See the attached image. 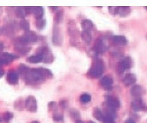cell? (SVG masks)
I'll use <instances>...</instances> for the list:
<instances>
[{
  "instance_id": "6da1fadb",
  "label": "cell",
  "mask_w": 147,
  "mask_h": 123,
  "mask_svg": "<svg viewBox=\"0 0 147 123\" xmlns=\"http://www.w3.org/2000/svg\"><path fill=\"white\" fill-rule=\"evenodd\" d=\"M25 81L29 85H36L45 81L46 77L43 74L40 68H30V70L23 77Z\"/></svg>"
},
{
  "instance_id": "7a4b0ae2",
  "label": "cell",
  "mask_w": 147,
  "mask_h": 123,
  "mask_svg": "<svg viewBox=\"0 0 147 123\" xmlns=\"http://www.w3.org/2000/svg\"><path fill=\"white\" fill-rule=\"evenodd\" d=\"M105 69V66L103 61L101 60H96L93 63L88 73H89V76L93 78L100 77L103 73Z\"/></svg>"
},
{
  "instance_id": "3957f363",
  "label": "cell",
  "mask_w": 147,
  "mask_h": 123,
  "mask_svg": "<svg viewBox=\"0 0 147 123\" xmlns=\"http://www.w3.org/2000/svg\"><path fill=\"white\" fill-rule=\"evenodd\" d=\"M19 28V23L18 25V24L16 23V22H13L4 25L1 28V31L4 36L10 37L15 35L18 32Z\"/></svg>"
},
{
  "instance_id": "277c9868",
  "label": "cell",
  "mask_w": 147,
  "mask_h": 123,
  "mask_svg": "<svg viewBox=\"0 0 147 123\" xmlns=\"http://www.w3.org/2000/svg\"><path fill=\"white\" fill-rule=\"evenodd\" d=\"M133 61L130 56H126L123 60L120 61L117 65V70L119 74L123 73L129 69L133 66Z\"/></svg>"
},
{
  "instance_id": "5b68a950",
  "label": "cell",
  "mask_w": 147,
  "mask_h": 123,
  "mask_svg": "<svg viewBox=\"0 0 147 123\" xmlns=\"http://www.w3.org/2000/svg\"><path fill=\"white\" fill-rule=\"evenodd\" d=\"M37 102L34 96H29L24 101V109L28 111L36 112L37 110Z\"/></svg>"
},
{
  "instance_id": "8992f818",
  "label": "cell",
  "mask_w": 147,
  "mask_h": 123,
  "mask_svg": "<svg viewBox=\"0 0 147 123\" xmlns=\"http://www.w3.org/2000/svg\"><path fill=\"white\" fill-rule=\"evenodd\" d=\"M18 58V56L16 55L7 52L0 53V66L8 65Z\"/></svg>"
},
{
  "instance_id": "52a82bcc",
  "label": "cell",
  "mask_w": 147,
  "mask_h": 123,
  "mask_svg": "<svg viewBox=\"0 0 147 123\" xmlns=\"http://www.w3.org/2000/svg\"><path fill=\"white\" fill-rule=\"evenodd\" d=\"M106 101L107 103V106L115 111L120 109L121 107V103L120 101L115 96L107 95L106 97Z\"/></svg>"
},
{
  "instance_id": "ba28073f",
  "label": "cell",
  "mask_w": 147,
  "mask_h": 123,
  "mask_svg": "<svg viewBox=\"0 0 147 123\" xmlns=\"http://www.w3.org/2000/svg\"><path fill=\"white\" fill-rule=\"evenodd\" d=\"M131 105L133 110L136 111H147V106L145 104V103L141 98H136L132 102Z\"/></svg>"
},
{
  "instance_id": "9c48e42d",
  "label": "cell",
  "mask_w": 147,
  "mask_h": 123,
  "mask_svg": "<svg viewBox=\"0 0 147 123\" xmlns=\"http://www.w3.org/2000/svg\"><path fill=\"white\" fill-rule=\"evenodd\" d=\"M94 50L97 54H102L106 51L107 47L102 39L98 38L95 41Z\"/></svg>"
},
{
  "instance_id": "30bf717a",
  "label": "cell",
  "mask_w": 147,
  "mask_h": 123,
  "mask_svg": "<svg viewBox=\"0 0 147 123\" xmlns=\"http://www.w3.org/2000/svg\"><path fill=\"white\" fill-rule=\"evenodd\" d=\"M136 81L137 77L134 73L132 72L127 73L123 78V80H122L123 85L126 87H128L134 85L136 82Z\"/></svg>"
},
{
  "instance_id": "8fae6325",
  "label": "cell",
  "mask_w": 147,
  "mask_h": 123,
  "mask_svg": "<svg viewBox=\"0 0 147 123\" xmlns=\"http://www.w3.org/2000/svg\"><path fill=\"white\" fill-rule=\"evenodd\" d=\"M112 84H113V80L109 76H105L100 80L101 86L106 90H111Z\"/></svg>"
},
{
  "instance_id": "7c38bea8",
  "label": "cell",
  "mask_w": 147,
  "mask_h": 123,
  "mask_svg": "<svg viewBox=\"0 0 147 123\" xmlns=\"http://www.w3.org/2000/svg\"><path fill=\"white\" fill-rule=\"evenodd\" d=\"M18 75L15 71L9 72L6 76V81L11 85H16L18 82Z\"/></svg>"
},
{
  "instance_id": "4fadbf2b",
  "label": "cell",
  "mask_w": 147,
  "mask_h": 123,
  "mask_svg": "<svg viewBox=\"0 0 147 123\" xmlns=\"http://www.w3.org/2000/svg\"><path fill=\"white\" fill-rule=\"evenodd\" d=\"M145 90L140 85H135L131 89V94L136 98H140L145 94Z\"/></svg>"
},
{
  "instance_id": "5bb4252c",
  "label": "cell",
  "mask_w": 147,
  "mask_h": 123,
  "mask_svg": "<svg viewBox=\"0 0 147 123\" xmlns=\"http://www.w3.org/2000/svg\"><path fill=\"white\" fill-rule=\"evenodd\" d=\"M52 41L53 43H55L56 46H59L62 42V37L60 34L59 30L57 28H55L53 29Z\"/></svg>"
},
{
  "instance_id": "9a60e30c",
  "label": "cell",
  "mask_w": 147,
  "mask_h": 123,
  "mask_svg": "<svg viewBox=\"0 0 147 123\" xmlns=\"http://www.w3.org/2000/svg\"><path fill=\"white\" fill-rule=\"evenodd\" d=\"M14 49L22 55H25L31 50V47L24 45H14Z\"/></svg>"
},
{
  "instance_id": "2e32d148",
  "label": "cell",
  "mask_w": 147,
  "mask_h": 123,
  "mask_svg": "<svg viewBox=\"0 0 147 123\" xmlns=\"http://www.w3.org/2000/svg\"><path fill=\"white\" fill-rule=\"evenodd\" d=\"M43 60V56L41 53H37L36 55L29 56L27 58V61L31 63H38Z\"/></svg>"
},
{
  "instance_id": "e0dca14e",
  "label": "cell",
  "mask_w": 147,
  "mask_h": 123,
  "mask_svg": "<svg viewBox=\"0 0 147 123\" xmlns=\"http://www.w3.org/2000/svg\"><path fill=\"white\" fill-rule=\"evenodd\" d=\"M113 39V41L115 43L117 44V45H120V46H125L128 43V40H127V38L121 35H118V36H115L112 38Z\"/></svg>"
},
{
  "instance_id": "ac0fdd59",
  "label": "cell",
  "mask_w": 147,
  "mask_h": 123,
  "mask_svg": "<svg viewBox=\"0 0 147 123\" xmlns=\"http://www.w3.org/2000/svg\"><path fill=\"white\" fill-rule=\"evenodd\" d=\"M44 9L42 6H36L34 7L33 9V12L34 16L37 19H40L43 18V17L44 16Z\"/></svg>"
},
{
  "instance_id": "d6986e66",
  "label": "cell",
  "mask_w": 147,
  "mask_h": 123,
  "mask_svg": "<svg viewBox=\"0 0 147 123\" xmlns=\"http://www.w3.org/2000/svg\"><path fill=\"white\" fill-rule=\"evenodd\" d=\"M131 12V9L129 7H118L117 10V14L120 17H126L129 16Z\"/></svg>"
},
{
  "instance_id": "ffe728a7",
  "label": "cell",
  "mask_w": 147,
  "mask_h": 123,
  "mask_svg": "<svg viewBox=\"0 0 147 123\" xmlns=\"http://www.w3.org/2000/svg\"><path fill=\"white\" fill-rule=\"evenodd\" d=\"M16 15L18 18H23L28 16V12L26 7H18L16 10Z\"/></svg>"
},
{
  "instance_id": "44dd1931",
  "label": "cell",
  "mask_w": 147,
  "mask_h": 123,
  "mask_svg": "<svg viewBox=\"0 0 147 123\" xmlns=\"http://www.w3.org/2000/svg\"><path fill=\"white\" fill-rule=\"evenodd\" d=\"M82 27L84 31H89L94 28V23L89 20H84L82 22Z\"/></svg>"
},
{
  "instance_id": "7402d4cb",
  "label": "cell",
  "mask_w": 147,
  "mask_h": 123,
  "mask_svg": "<svg viewBox=\"0 0 147 123\" xmlns=\"http://www.w3.org/2000/svg\"><path fill=\"white\" fill-rule=\"evenodd\" d=\"M94 116L95 118L99 121L101 122H103L105 115H103L101 111L98 109V108H95L94 111Z\"/></svg>"
},
{
  "instance_id": "603a6c76",
  "label": "cell",
  "mask_w": 147,
  "mask_h": 123,
  "mask_svg": "<svg viewBox=\"0 0 147 123\" xmlns=\"http://www.w3.org/2000/svg\"><path fill=\"white\" fill-rule=\"evenodd\" d=\"M81 37L82 40L87 44H90L92 40V37L89 31H83L81 33Z\"/></svg>"
},
{
  "instance_id": "cb8c5ba5",
  "label": "cell",
  "mask_w": 147,
  "mask_h": 123,
  "mask_svg": "<svg viewBox=\"0 0 147 123\" xmlns=\"http://www.w3.org/2000/svg\"><path fill=\"white\" fill-rule=\"evenodd\" d=\"M14 108L19 111H22L24 109V101L22 98H19L15 102Z\"/></svg>"
},
{
  "instance_id": "d4e9b609",
  "label": "cell",
  "mask_w": 147,
  "mask_h": 123,
  "mask_svg": "<svg viewBox=\"0 0 147 123\" xmlns=\"http://www.w3.org/2000/svg\"><path fill=\"white\" fill-rule=\"evenodd\" d=\"M19 27L22 30L25 32H28L29 31V28H30V25H29V23L26 20H22V21L20 22L19 23Z\"/></svg>"
},
{
  "instance_id": "484cf974",
  "label": "cell",
  "mask_w": 147,
  "mask_h": 123,
  "mask_svg": "<svg viewBox=\"0 0 147 123\" xmlns=\"http://www.w3.org/2000/svg\"><path fill=\"white\" fill-rule=\"evenodd\" d=\"M29 70H30V67L24 65H20L18 67V72L22 77L25 75Z\"/></svg>"
},
{
  "instance_id": "4316f807",
  "label": "cell",
  "mask_w": 147,
  "mask_h": 123,
  "mask_svg": "<svg viewBox=\"0 0 147 123\" xmlns=\"http://www.w3.org/2000/svg\"><path fill=\"white\" fill-rule=\"evenodd\" d=\"M91 101V96L88 93H84L80 96V101L82 104H87Z\"/></svg>"
},
{
  "instance_id": "83f0119b",
  "label": "cell",
  "mask_w": 147,
  "mask_h": 123,
  "mask_svg": "<svg viewBox=\"0 0 147 123\" xmlns=\"http://www.w3.org/2000/svg\"><path fill=\"white\" fill-rule=\"evenodd\" d=\"M35 26L37 29H42L45 26V20L44 18L37 19L35 22Z\"/></svg>"
},
{
  "instance_id": "f1b7e54d",
  "label": "cell",
  "mask_w": 147,
  "mask_h": 123,
  "mask_svg": "<svg viewBox=\"0 0 147 123\" xmlns=\"http://www.w3.org/2000/svg\"><path fill=\"white\" fill-rule=\"evenodd\" d=\"M13 116V115L11 112L7 111L3 114V121H4L5 123H9L10 121H11V120L12 119Z\"/></svg>"
},
{
  "instance_id": "f546056e",
  "label": "cell",
  "mask_w": 147,
  "mask_h": 123,
  "mask_svg": "<svg viewBox=\"0 0 147 123\" xmlns=\"http://www.w3.org/2000/svg\"><path fill=\"white\" fill-rule=\"evenodd\" d=\"M63 14L62 11H57L56 13L55 17V20L56 23H60L63 18Z\"/></svg>"
},
{
  "instance_id": "4dcf8cb0",
  "label": "cell",
  "mask_w": 147,
  "mask_h": 123,
  "mask_svg": "<svg viewBox=\"0 0 147 123\" xmlns=\"http://www.w3.org/2000/svg\"><path fill=\"white\" fill-rule=\"evenodd\" d=\"M40 69L41 71H42V72L43 73V74L45 75V76L47 77H52L53 76V73L51 72V71L50 70L48 69L47 68H45V67H40Z\"/></svg>"
},
{
  "instance_id": "1f68e13d",
  "label": "cell",
  "mask_w": 147,
  "mask_h": 123,
  "mask_svg": "<svg viewBox=\"0 0 147 123\" xmlns=\"http://www.w3.org/2000/svg\"><path fill=\"white\" fill-rule=\"evenodd\" d=\"M102 123H115L114 119L112 118V117L108 116H105L103 122Z\"/></svg>"
},
{
  "instance_id": "d6a6232c",
  "label": "cell",
  "mask_w": 147,
  "mask_h": 123,
  "mask_svg": "<svg viewBox=\"0 0 147 123\" xmlns=\"http://www.w3.org/2000/svg\"><path fill=\"white\" fill-rule=\"evenodd\" d=\"M53 121L55 122H62L63 120V116L61 115H54L53 117Z\"/></svg>"
},
{
  "instance_id": "836d02e7",
  "label": "cell",
  "mask_w": 147,
  "mask_h": 123,
  "mask_svg": "<svg viewBox=\"0 0 147 123\" xmlns=\"http://www.w3.org/2000/svg\"><path fill=\"white\" fill-rule=\"evenodd\" d=\"M70 115L71 117H73L74 119H76V120H79L80 114L77 111H75L74 110H72L70 111Z\"/></svg>"
},
{
  "instance_id": "e575fe53",
  "label": "cell",
  "mask_w": 147,
  "mask_h": 123,
  "mask_svg": "<svg viewBox=\"0 0 147 123\" xmlns=\"http://www.w3.org/2000/svg\"><path fill=\"white\" fill-rule=\"evenodd\" d=\"M109 11L111 14L115 15L117 14V10H118V7H109Z\"/></svg>"
},
{
  "instance_id": "d590c367",
  "label": "cell",
  "mask_w": 147,
  "mask_h": 123,
  "mask_svg": "<svg viewBox=\"0 0 147 123\" xmlns=\"http://www.w3.org/2000/svg\"><path fill=\"white\" fill-rule=\"evenodd\" d=\"M5 74V71H4V69L3 68H1L0 67V78L3 77Z\"/></svg>"
},
{
  "instance_id": "8d00e7d4",
  "label": "cell",
  "mask_w": 147,
  "mask_h": 123,
  "mask_svg": "<svg viewBox=\"0 0 147 123\" xmlns=\"http://www.w3.org/2000/svg\"><path fill=\"white\" fill-rule=\"evenodd\" d=\"M125 123H135V122H134V121L133 120H132L131 118H128V119H127L125 121Z\"/></svg>"
},
{
  "instance_id": "74e56055",
  "label": "cell",
  "mask_w": 147,
  "mask_h": 123,
  "mask_svg": "<svg viewBox=\"0 0 147 123\" xmlns=\"http://www.w3.org/2000/svg\"><path fill=\"white\" fill-rule=\"evenodd\" d=\"M60 105H61V106L62 108H65V102L63 101H61Z\"/></svg>"
},
{
  "instance_id": "f35d334b",
  "label": "cell",
  "mask_w": 147,
  "mask_h": 123,
  "mask_svg": "<svg viewBox=\"0 0 147 123\" xmlns=\"http://www.w3.org/2000/svg\"><path fill=\"white\" fill-rule=\"evenodd\" d=\"M3 48H4L3 44L1 43H0V52H1L3 50Z\"/></svg>"
},
{
  "instance_id": "ab89813d",
  "label": "cell",
  "mask_w": 147,
  "mask_h": 123,
  "mask_svg": "<svg viewBox=\"0 0 147 123\" xmlns=\"http://www.w3.org/2000/svg\"><path fill=\"white\" fill-rule=\"evenodd\" d=\"M75 123H84V122H83L82 121L80 120H78L76 121V122Z\"/></svg>"
},
{
  "instance_id": "60d3db41",
  "label": "cell",
  "mask_w": 147,
  "mask_h": 123,
  "mask_svg": "<svg viewBox=\"0 0 147 123\" xmlns=\"http://www.w3.org/2000/svg\"><path fill=\"white\" fill-rule=\"evenodd\" d=\"M50 8H51L52 10H53V11H55V10H56L58 7H50Z\"/></svg>"
},
{
  "instance_id": "b9f144b4",
  "label": "cell",
  "mask_w": 147,
  "mask_h": 123,
  "mask_svg": "<svg viewBox=\"0 0 147 123\" xmlns=\"http://www.w3.org/2000/svg\"><path fill=\"white\" fill-rule=\"evenodd\" d=\"M31 123H40V122H39L38 121H33Z\"/></svg>"
},
{
  "instance_id": "7bdbcfd3",
  "label": "cell",
  "mask_w": 147,
  "mask_h": 123,
  "mask_svg": "<svg viewBox=\"0 0 147 123\" xmlns=\"http://www.w3.org/2000/svg\"><path fill=\"white\" fill-rule=\"evenodd\" d=\"M2 34V31H1V28H0V35Z\"/></svg>"
},
{
  "instance_id": "ee69618b",
  "label": "cell",
  "mask_w": 147,
  "mask_h": 123,
  "mask_svg": "<svg viewBox=\"0 0 147 123\" xmlns=\"http://www.w3.org/2000/svg\"><path fill=\"white\" fill-rule=\"evenodd\" d=\"M89 123H95V122H93V121H90V122H89Z\"/></svg>"
},
{
  "instance_id": "f6af8a7d",
  "label": "cell",
  "mask_w": 147,
  "mask_h": 123,
  "mask_svg": "<svg viewBox=\"0 0 147 123\" xmlns=\"http://www.w3.org/2000/svg\"><path fill=\"white\" fill-rule=\"evenodd\" d=\"M1 122V118H0V123Z\"/></svg>"
},
{
  "instance_id": "bcb514c9",
  "label": "cell",
  "mask_w": 147,
  "mask_h": 123,
  "mask_svg": "<svg viewBox=\"0 0 147 123\" xmlns=\"http://www.w3.org/2000/svg\"><path fill=\"white\" fill-rule=\"evenodd\" d=\"M145 9H146V10L147 11V6H146V7H145Z\"/></svg>"
}]
</instances>
